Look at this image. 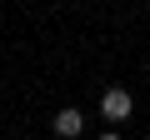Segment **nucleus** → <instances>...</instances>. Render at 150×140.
<instances>
[{
  "mask_svg": "<svg viewBox=\"0 0 150 140\" xmlns=\"http://www.w3.org/2000/svg\"><path fill=\"white\" fill-rule=\"evenodd\" d=\"M80 130H85V120H80V110H60V115H55V135H60V140H75Z\"/></svg>",
  "mask_w": 150,
  "mask_h": 140,
  "instance_id": "nucleus-2",
  "label": "nucleus"
},
{
  "mask_svg": "<svg viewBox=\"0 0 150 140\" xmlns=\"http://www.w3.org/2000/svg\"><path fill=\"white\" fill-rule=\"evenodd\" d=\"M100 140H120V135H115V130H105V135H100Z\"/></svg>",
  "mask_w": 150,
  "mask_h": 140,
  "instance_id": "nucleus-3",
  "label": "nucleus"
},
{
  "mask_svg": "<svg viewBox=\"0 0 150 140\" xmlns=\"http://www.w3.org/2000/svg\"><path fill=\"white\" fill-rule=\"evenodd\" d=\"M130 110H135V100H130V90H120V85H110V90L100 95V115H105V120H125Z\"/></svg>",
  "mask_w": 150,
  "mask_h": 140,
  "instance_id": "nucleus-1",
  "label": "nucleus"
}]
</instances>
